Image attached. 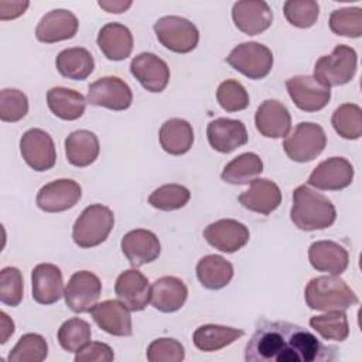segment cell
Returning a JSON list of instances; mask_svg holds the SVG:
<instances>
[{
    "label": "cell",
    "instance_id": "7a4b0ae2",
    "mask_svg": "<svg viewBox=\"0 0 362 362\" xmlns=\"http://www.w3.org/2000/svg\"><path fill=\"white\" fill-rule=\"evenodd\" d=\"M290 219L301 230H321L335 222L337 209L324 194L303 184L293 191Z\"/></svg>",
    "mask_w": 362,
    "mask_h": 362
},
{
    "label": "cell",
    "instance_id": "4316f807",
    "mask_svg": "<svg viewBox=\"0 0 362 362\" xmlns=\"http://www.w3.org/2000/svg\"><path fill=\"white\" fill-rule=\"evenodd\" d=\"M188 297L184 281L175 276H163L150 287V303L161 313L178 311Z\"/></svg>",
    "mask_w": 362,
    "mask_h": 362
},
{
    "label": "cell",
    "instance_id": "74e56055",
    "mask_svg": "<svg viewBox=\"0 0 362 362\" xmlns=\"http://www.w3.org/2000/svg\"><path fill=\"white\" fill-rule=\"evenodd\" d=\"M48 355V345L42 335L28 332L20 337L18 342L10 351L8 362H41Z\"/></svg>",
    "mask_w": 362,
    "mask_h": 362
},
{
    "label": "cell",
    "instance_id": "d590c367",
    "mask_svg": "<svg viewBox=\"0 0 362 362\" xmlns=\"http://www.w3.org/2000/svg\"><path fill=\"white\" fill-rule=\"evenodd\" d=\"M310 327L324 339L342 342L349 335V324L344 311H327V314L310 318Z\"/></svg>",
    "mask_w": 362,
    "mask_h": 362
},
{
    "label": "cell",
    "instance_id": "e575fe53",
    "mask_svg": "<svg viewBox=\"0 0 362 362\" xmlns=\"http://www.w3.org/2000/svg\"><path fill=\"white\" fill-rule=\"evenodd\" d=\"M263 171V161L256 153H243L230 160L221 174V178L232 185L249 184Z\"/></svg>",
    "mask_w": 362,
    "mask_h": 362
},
{
    "label": "cell",
    "instance_id": "ba28073f",
    "mask_svg": "<svg viewBox=\"0 0 362 362\" xmlns=\"http://www.w3.org/2000/svg\"><path fill=\"white\" fill-rule=\"evenodd\" d=\"M226 62L249 79H263L273 68V54L266 45L249 41L236 45Z\"/></svg>",
    "mask_w": 362,
    "mask_h": 362
},
{
    "label": "cell",
    "instance_id": "4fadbf2b",
    "mask_svg": "<svg viewBox=\"0 0 362 362\" xmlns=\"http://www.w3.org/2000/svg\"><path fill=\"white\" fill-rule=\"evenodd\" d=\"M82 197L81 185L69 178L51 181L40 188L37 194V206L49 214L64 212L74 208Z\"/></svg>",
    "mask_w": 362,
    "mask_h": 362
},
{
    "label": "cell",
    "instance_id": "f35d334b",
    "mask_svg": "<svg viewBox=\"0 0 362 362\" xmlns=\"http://www.w3.org/2000/svg\"><path fill=\"white\" fill-rule=\"evenodd\" d=\"M92 337L90 325L81 318H69L58 329V342L66 352H78Z\"/></svg>",
    "mask_w": 362,
    "mask_h": 362
},
{
    "label": "cell",
    "instance_id": "f6af8a7d",
    "mask_svg": "<svg viewBox=\"0 0 362 362\" xmlns=\"http://www.w3.org/2000/svg\"><path fill=\"white\" fill-rule=\"evenodd\" d=\"M23 276L14 266L3 267L0 272V301L17 307L23 300Z\"/></svg>",
    "mask_w": 362,
    "mask_h": 362
},
{
    "label": "cell",
    "instance_id": "7bdbcfd3",
    "mask_svg": "<svg viewBox=\"0 0 362 362\" xmlns=\"http://www.w3.org/2000/svg\"><path fill=\"white\" fill-rule=\"evenodd\" d=\"M216 100L226 112H239L249 106V95L245 86L236 79H226L216 89Z\"/></svg>",
    "mask_w": 362,
    "mask_h": 362
},
{
    "label": "cell",
    "instance_id": "f907efd6",
    "mask_svg": "<svg viewBox=\"0 0 362 362\" xmlns=\"http://www.w3.org/2000/svg\"><path fill=\"white\" fill-rule=\"evenodd\" d=\"M0 344H6L14 332V322L4 311L0 313Z\"/></svg>",
    "mask_w": 362,
    "mask_h": 362
},
{
    "label": "cell",
    "instance_id": "8fae6325",
    "mask_svg": "<svg viewBox=\"0 0 362 362\" xmlns=\"http://www.w3.org/2000/svg\"><path fill=\"white\" fill-rule=\"evenodd\" d=\"M88 102L110 110H126L133 102L130 86L119 76H102L89 85Z\"/></svg>",
    "mask_w": 362,
    "mask_h": 362
},
{
    "label": "cell",
    "instance_id": "7dc6e473",
    "mask_svg": "<svg viewBox=\"0 0 362 362\" xmlns=\"http://www.w3.org/2000/svg\"><path fill=\"white\" fill-rule=\"evenodd\" d=\"M113 359V349L105 342H88L75 355V362H110Z\"/></svg>",
    "mask_w": 362,
    "mask_h": 362
},
{
    "label": "cell",
    "instance_id": "f1b7e54d",
    "mask_svg": "<svg viewBox=\"0 0 362 362\" xmlns=\"http://www.w3.org/2000/svg\"><path fill=\"white\" fill-rule=\"evenodd\" d=\"M99 139L93 132L75 130L65 139V156L75 167H88L99 156Z\"/></svg>",
    "mask_w": 362,
    "mask_h": 362
},
{
    "label": "cell",
    "instance_id": "60d3db41",
    "mask_svg": "<svg viewBox=\"0 0 362 362\" xmlns=\"http://www.w3.org/2000/svg\"><path fill=\"white\" fill-rule=\"evenodd\" d=\"M329 28L334 34L348 38H359L362 35V8L344 7L334 10L329 16Z\"/></svg>",
    "mask_w": 362,
    "mask_h": 362
},
{
    "label": "cell",
    "instance_id": "e0dca14e",
    "mask_svg": "<svg viewBox=\"0 0 362 362\" xmlns=\"http://www.w3.org/2000/svg\"><path fill=\"white\" fill-rule=\"evenodd\" d=\"M232 20L242 33L257 35L272 25L273 11L263 0H242L233 4Z\"/></svg>",
    "mask_w": 362,
    "mask_h": 362
},
{
    "label": "cell",
    "instance_id": "ab89813d",
    "mask_svg": "<svg viewBox=\"0 0 362 362\" xmlns=\"http://www.w3.org/2000/svg\"><path fill=\"white\" fill-rule=\"evenodd\" d=\"M191 198V192L181 184H164L156 188L150 197L148 204L160 211H175L184 208Z\"/></svg>",
    "mask_w": 362,
    "mask_h": 362
},
{
    "label": "cell",
    "instance_id": "8992f818",
    "mask_svg": "<svg viewBox=\"0 0 362 362\" xmlns=\"http://www.w3.org/2000/svg\"><path fill=\"white\" fill-rule=\"evenodd\" d=\"M325 146L327 134L324 129L313 122L298 123L283 141L287 157L297 163H307L317 158Z\"/></svg>",
    "mask_w": 362,
    "mask_h": 362
},
{
    "label": "cell",
    "instance_id": "2e32d148",
    "mask_svg": "<svg viewBox=\"0 0 362 362\" xmlns=\"http://www.w3.org/2000/svg\"><path fill=\"white\" fill-rule=\"evenodd\" d=\"M130 72L146 90L153 93L163 92L170 81L167 62L151 52L136 55L130 62Z\"/></svg>",
    "mask_w": 362,
    "mask_h": 362
},
{
    "label": "cell",
    "instance_id": "603a6c76",
    "mask_svg": "<svg viewBox=\"0 0 362 362\" xmlns=\"http://www.w3.org/2000/svg\"><path fill=\"white\" fill-rule=\"evenodd\" d=\"M238 201L252 212L269 215L281 204V191L276 182L267 178H255L250 181L249 189L238 197Z\"/></svg>",
    "mask_w": 362,
    "mask_h": 362
},
{
    "label": "cell",
    "instance_id": "836d02e7",
    "mask_svg": "<svg viewBox=\"0 0 362 362\" xmlns=\"http://www.w3.org/2000/svg\"><path fill=\"white\" fill-rule=\"evenodd\" d=\"M243 335L242 329L216 324H205L195 329L192 335L194 345L202 352L219 351Z\"/></svg>",
    "mask_w": 362,
    "mask_h": 362
},
{
    "label": "cell",
    "instance_id": "44dd1931",
    "mask_svg": "<svg viewBox=\"0 0 362 362\" xmlns=\"http://www.w3.org/2000/svg\"><path fill=\"white\" fill-rule=\"evenodd\" d=\"M206 136L211 147L219 153H232L247 143V130L240 120L218 117L209 122Z\"/></svg>",
    "mask_w": 362,
    "mask_h": 362
},
{
    "label": "cell",
    "instance_id": "83f0119b",
    "mask_svg": "<svg viewBox=\"0 0 362 362\" xmlns=\"http://www.w3.org/2000/svg\"><path fill=\"white\" fill-rule=\"evenodd\" d=\"M98 47L110 61H123L133 51V35L130 30L120 23L105 24L96 38Z\"/></svg>",
    "mask_w": 362,
    "mask_h": 362
},
{
    "label": "cell",
    "instance_id": "7402d4cb",
    "mask_svg": "<svg viewBox=\"0 0 362 362\" xmlns=\"http://www.w3.org/2000/svg\"><path fill=\"white\" fill-rule=\"evenodd\" d=\"M79 27L76 16L65 8L48 11L41 17L35 28V37L45 44H54L72 38Z\"/></svg>",
    "mask_w": 362,
    "mask_h": 362
},
{
    "label": "cell",
    "instance_id": "ffe728a7",
    "mask_svg": "<svg viewBox=\"0 0 362 362\" xmlns=\"http://www.w3.org/2000/svg\"><path fill=\"white\" fill-rule=\"evenodd\" d=\"M95 322L105 332L115 337H130L133 334L129 308L117 300L96 303L89 311Z\"/></svg>",
    "mask_w": 362,
    "mask_h": 362
},
{
    "label": "cell",
    "instance_id": "ee69618b",
    "mask_svg": "<svg viewBox=\"0 0 362 362\" xmlns=\"http://www.w3.org/2000/svg\"><path fill=\"white\" fill-rule=\"evenodd\" d=\"M28 113L27 95L18 89L4 88L0 92V119L7 123L21 120Z\"/></svg>",
    "mask_w": 362,
    "mask_h": 362
},
{
    "label": "cell",
    "instance_id": "6da1fadb",
    "mask_svg": "<svg viewBox=\"0 0 362 362\" xmlns=\"http://www.w3.org/2000/svg\"><path fill=\"white\" fill-rule=\"evenodd\" d=\"M337 358V348L325 345L307 328L260 318L245 346L246 362H324Z\"/></svg>",
    "mask_w": 362,
    "mask_h": 362
},
{
    "label": "cell",
    "instance_id": "7c38bea8",
    "mask_svg": "<svg viewBox=\"0 0 362 362\" xmlns=\"http://www.w3.org/2000/svg\"><path fill=\"white\" fill-rule=\"evenodd\" d=\"M287 92L294 105L304 112L324 109L331 99V89L321 85L311 75H297L286 82Z\"/></svg>",
    "mask_w": 362,
    "mask_h": 362
},
{
    "label": "cell",
    "instance_id": "d6a6232c",
    "mask_svg": "<svg viewBox=\"0 0 362 362\" xmlns=\"http://www.w3.org/2000/svg\"><path fill=\"white\" fill-rule=\"evenodd\" d=\"M197 277L208 290L226 287L233 277V266L219 255H206L197 264Z\"/></svg>",
    "mask_w": 362,
    "mask_h": 362
},
{
    "label": "cell",
    "instance_id": "d6986e66",
    "mask_svg": "<svg viewBox=\"0 0 362 362\" xmlns=\"http://www.w3.org/2000/svg\"><path fill=\"white\" fill-rule=\"evenodd\" d=\"M150 287L147 277L133 267L119 274L115 293L129 311H141L150 303Z\"/></svg>",
    "mask_w": 362,
    "mask_h": 362
},
{
    "label": "cell",
    "instance_id": "b9f144b4",
    "mask_svg": "<svg viewBox=\"0 0 362 362\" xmlns=\"http://www.w3.org/2000/svg\"><path fill=\"white\" fill-rule=\"evenodd\" d=\"M287 21L297 28L313 27L320 16V6L314 0H288L283 6Z\"/></svg>",
    "mask_w": 362,
    "mask_h": 362
},
{
    "label": "cell",
    "instance_id": "1f68e13d",
    "mask_svg": "<svg viewBox=\"0 0 362 362\" xmlns=\"http://www.w3.org/2000/svg\"><path fill=\"white\" fill-rule=\"evenodd\" d=\"M47 103L49 110L62 120L79 119L86 107V100L78 90L55 86L47 92Z\"/></svg>",
    "mask_w": 362,
    "mask_h": 362
},
{
    "label": "cell",
    "instance_id": "52a82bcc",
    "mask_svg": "<svg viewBox=\"0 0 362 362\" xmlns=\"http://www.w3.org/2000/svg\"><path fill=\"white\" fill-rule=\"evenodd\" d=\"M153 28L160 44L177 54L194 51L199 41L195 24L180 16L161 17L154 23Z\"/></svg>",
    "mask_w": 362,
    "mask_h": 362
},
{
    "label": "cell",
    "instance_id": "5b68a950",
    "mask_svg": "<svg viewBox=\"0 0 362 362\" xmlns=\"http://www.w3.org/2000/svg\"><path fill=\"white\" fill-rule=\"evenodd\" d=\"M356 51L348 45H337L329 55H322L314 65V79L321 85L341 86L352 81L356 74Z\"/></svg>",
    "mask_w": 362,
    "mask_h": 362
},
{
    "label": "cell",
    "instance_id": "8d00e7d4",
    "mask_svg": "<svg viewBox=\"0 0 362 362\" xmlns=\"http://www.w3.org/2000/svg\"><path fill=\"white\" fill-rule=\"evenodd\" d=\"M335 132L346 140H356L362 136V109L355 103H342L331 117Z\"/></svg>",
    "mask_w": 362,
    "mask_h": 362
},
{
    "label": "cell",
    "instance_id": "9a60e30c",
    "mask_svg": "<svg viewBox=\"0 0 362 362\" xmlns=\"http://www.w3.org/2000/svg\"><path fill=\"white\" fill-rule=\"evenodd\" d=\"M204 238L215 249L225 253H233L249 242L250 233L246 225L228 218L209 223L204 229Z\"/></svg>",
    "mask_w": 362,
    "mask_h": 362
},
{
    "label": "cell",
    "instance_id": "cb8c5ba5",
    "mask_svg": "<svg viewBox=\"0 0 362 362\" xmlns=\"http://www.w3.org/2000/svg\"><path fill=\"white\" fill-rule=\"evenodd\" d=\"M33 298L38 304L49 305L64 296L61 269L52 263H40L31 272Z\"/></svg>",
    "mask_w": 362,
    "mask_h": 362
},
{
    "label": "cell",
    "instance_id": "c3c4849f",
    "mask_svg": "<svg viewBox=\"0 0 362 362\" xmlns=\"http://www.w3.org/2000/svg\"><path fill=\"white\" fill-rule=\"evenodd\" d=\"M28 1H0V20H13L20 17L28 8Z\"/></svg>",
    "mask_w": 362,
    "mask_h": 362
},
{
    "label": "cell",
    "instance_id": "4dcf8cb0",
    "mask_svg": "<svg viewBox=\"0 0 362 362\" xmlns=\"http://www.w3.org/2000/svg\"><path fill=\"white\" fill-rule=\"evenodd\" d=\"M55 66L64 78L72 81H83L93 72L95 61L86 48L72 47L62 49L57 55Z\"/></svg>",
    "mask_w": 362,
    "mask_h": 362
},
{
    "label": "cell",
    "instance_id": "484cf974",
    "mask_svg": "<svg viewBox=\"0 0 362 362\" xmlns=\"http://www.w3.org/2000/svg\"><path fill=\"white\" fill-rule=\"evenodd\" d=\"M308 260L315 270L339 276L348 267L349 255L334 240H317L308 247Z\"/></svg>",
    "mask_w": 362,
    "mask_h": 362
},
{
    "label": "cell",
    "instance_id": "d4e9b609",
    "mask_svg": "<svg viewBox=\"0 0 362 362\" xmlns=\"http://www.w3.org/2000/svg\"><path fill=\"white\" fill-rule=\"evenodd\" d=\"M255 124L257 132L269 139L286 137L291 129L288 109L276 99L264 100L256 110Z\"/></svg>",
    "mask_w": 362,
    "mask_h": 362
},
{
    "label": "cell",
    "instance_id": "bcb514c9",
    "mask_svg": "<svg viewBox=\"0 0 362 362\" xmlns=\"http://www.w3.org/2000/svg\"><path fill=\"white\" fill-rule=\"evenodd\" d=\"M146 356L150 362H181L185 358V351L174 338H158L147 346Z\"/></svg>",
    "mask_w": 362,
    "mask_h": 362
},
{
    "label": "cell",
    "instance_id": "9c48e42d",
    "mask_svg": "<svg viewBox=\"0 0 362 362\" xmlns=\"http://www.w3.org/2000/svg\"><path fill=\"white\" fill-rule=\"evenodd\" d=\"M102 293V283L99 277L88 270L76 272L68 280L64 288L65 304L74 313H89L98 303Z\"/></svg>",
    "mask_w": 362,
    "mask_h": 362
},
{
    "label": "cell",
    "instance_id": "ac0fdd59",
    "mask_svg": "<svg viewBox=\"0 0 362 362\" xmlns=\"http://www.w3.org/2000/svg\"><path fill=\"white\" fill-rule=\"evenodd\" d=\"M120 247L132 267L154 262L161 252V245L156 233L147 229H133L120 242Z\"/></svg>",
    "mask_w": 362,
    "mask_h": 362
},
{
    "label": "cell",
    "instance_id": "277c9868",
    "mask_svg": "<svg viewBox=\"0 0 362 362\" xmlns=\"http://www.w3.org/2000/svg\"><path fill=\"white\" fill-rule=\"evenodd\" d=\"M115 225V215L110 208L102 204L86 206L72 228V239L82 249L95 247L103 243Z\"/></svg>",
    "mask_w": 362,
    "mask_h": 362
},
{
    "label": "cell",
    "instance_id": "681fc988",
    "mask_svg": "<svg viewBox=\"0 0 362 362\" xmlns=\"http://www.w3.org/2000/svg\"><path fill=\"white\" fill-rule=\"evenodd\" d=\"M133 3L132 1H123V0H102L98 1V6L100 8H103L107 13H115V14H120L123 11H126Z\"/></svg>",
    "mask_w": 362,
    "mask_h": 362
},
{
    "label": "cell",
    "instance_id": "f546056e",
    "mask_svg": "<svg viewBox=\"0 0 362 362\" xmlns=\"http://www.w3.org/2000/svg\"><path fill=\"white\" fill-rule=\"evenodd\" d=\"M158 139L165 153L171 156H181L192 147L194 130L187 120L174 117L161 124Z\"/></svg>",
    "mask_w": 362,
    "mask_h": 362
},
{
    "label": "cell",
    "instance_id": "5bb4252c",
    "mask_svg": "<svg viewBox=\"0 0 362 362\" xmlns=\"http://www.w3.org/2000/svg\"><path fill=\"white\" fill-rule=\"evenodd\" d=\"M354 167L344 157H331L320 163L308 177V185L324 191H339L351 185Z\"/></svg>",
    "mask_w": 362,
    "mask_h": 362
},
{
    "label": "cell",
    "instance_id": "30bf717a",
    "mask_svg": "<svg viewBox=\"0 0 362 362\" xmlns=\"http://www.w3.org/2000/svg\"><path fill=\"white\" fill-rule=\"evenodd\" d=\"M20 153L34 171L51 170L57 161L52 137L42 129H30L20 139Z\"/></svg>",
    "mask_w": 362,
    "mask_h": 362
},
{
    "label": "cell",
    "instance_id": "3957f363",
    "mask_svg": "<svg viewBox=\"0 0 362 362\" xmlns=\"http://www.w3.org/2000/svg\"><path fill=\"white\" fill-rule=\"evenodd\" d=\"M304 298L305 304L317 311H345L359 301L355 291L337 274L311 279L305 286Z\"/></svg>",
    "mask_w": 362,
    "mask_h": 362
}]
</instances>
